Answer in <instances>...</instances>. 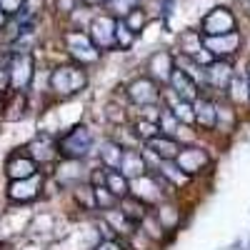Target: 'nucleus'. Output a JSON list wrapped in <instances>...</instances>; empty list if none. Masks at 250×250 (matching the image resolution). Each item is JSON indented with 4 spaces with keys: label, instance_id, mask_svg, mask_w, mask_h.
Returning <instances> with one entry per match:
<instances>
[{
    "label": "nucleus",
    "instance_id": "f257e3e1",
    "mask_svg": "<svg viewBox=\"0 0 250 250\" xmlns=\"http://www.w3.org/2000/svg\"><path fill=\"white\" fill-rule=\"evenodd\" d=\"M58 155H62L65 160H80L85 158L88 150L93 148V133L85 128V125H78V128L68 130L60 138V143L55 145Z\"/></svg>",
    "mask_w": 250,
    "mask_h": 250
},
{
    "label": "nucleus",
    "instance_id": "f03ea898",
    "mask_svg": "<svg viewBox=\"0 0 250 250\" xmlns=\"http://www.w3.org/2000/svg\"><path fill=\"white\" fill-rule=\"evenodd\" d=\"M85 83H88L85 73H83V68H75V65L55 68L53 75H50V85L60 95H75L78 90L85 88Z\"/></svg>",
    "mask_w": 250,
    "mask_h": 250
},
{
    "label": "nucleus",
    "instance_id": "7ed1b4c3",
    "mask_svg": "<svg viewBox=\"0 0 250 250\" xmlns=\"http://www.w3.org/2000/svg\"><path fill=\"white\" fill-rule=\"evenodd\" d=\"M88 38L90 43L103 53V50H110L115 45V18L113 15H98L90 20V28H88Z\"/></svg>",
    "mask_w": 250,
    "mask_h": 250
},
{
    "label": "nucleus",
    "instance_id": "20e7f679",
    "mask_svg": "<svg viewBox=\"0 0 250 250\" xmlns=\"http://www.w3.org/2000/svg\"><path fill=\"white\" fill-rule=\"evenodd\" d=\"M65 45H68L70 55L80 62V65H90V62H98V58H100V50L90 43V38L85 33H78V30L68 33Z\"/></svg>",
    "mask_w": 250,
    "mask_h": 250
},
{
    "label": "nucleus",
    "instance_id": "39448f33",
    "mask_svg": "<svg viewBox=\"0 0 250 250\" xmlns=\"http://www.w3.org/2000/svg\"><path fill=\"white\" fill-rule=\"evenodd\" d=\"M235 30V15L228 8H213L203 18V35H223Z\"/></svg>",
    "mask_w": 250,
    "mask_h": 250
},
{
    "label": "nucleus",
    "instance_id": "423d86ee",
    "mask_svg": "<svg viewBox=\"0 0 250 250\" xmlns=\"http://www.w3.org/2000/svg\"><path fill=\"white\" fill-rule=\"evenodd\" d=\"M8 75H10L13 90H25L30 85V80H33V58H30V53H15Z\"/></svg>",
    "mask_w": 250,
    "mask_h": 250
},
{
    "label": "nucleus",
    "instance_id": "0eeeda50",
    "mask_svg": "<svg viewBox=\"0 0 250 250\" xmlns=\"http://www.w3.org/2000/svg\"><path fill=\"white\" fill-rule=\"evenodd\" d=\"M203 45L205 50L210 53L213 58H225L238 50L240 45V35L233 30V33H223V35H205L203 38Z\"/></svg>",
    "mask_w": 250,
    "mask_h": 250
},
{
    "label": "nucleus",
    "instance_id": "6e6552de",
    "mask_svg": "<svg viewBox=\"0 0 250 250\" xmlns=\"http://www.w3.org/2000/svg\"><path fill=\"white\" fill-rule=\"evenodd\" d=\"M230 78H233V68H230V62L223 60V58L220 60L213 58L208 65H203V80L210 83V85L218 88V90H225L228 83H230Z\"/></svg>",
    "mask_w": 250,
    "mask_h": 250
},
{
    "label": "nucleus",
    "instance_id": "1a4fd4ad",
    "mask_svg": "<svg viewBox=\"0 0 250 250\" xmlns=\"http://www.w3.org/2000/svg\"><path fill=\"white\" fill-rule=\"evenodd\" d=\"M168 83H170V90H173L180 100L193 103V100L198 98V83L188 75V73H183L180 68H175V65H173V73H170Z\"/></svg>",
    "mask_w": 250,
    "mask_h": 250
},
{
    "label": "nucleus",
    "instance_id": "9d476101",
    "mask_svg": "<svg viewBox=\"0 0 250 250\" xmlns=\"http://www.w3.org/2000/svg\"><path fill=\"white\" fill-rule=\"evenodd\" d=\"M145 145H148V150H150L155 158H160V160H175V155H178V150H180L178 140H175L173 135H163V133L148 138V140H145Z\"/></svg>",
    "mask_w": 250,
    "mask_h": 250
},
{
    "label": "nucleus",
    "instance_id": "9b49d317",
    "mask_svg": "<svg viewBox=\"0 0 250 250\" xmlns=\"http://www.w3.org/2000/svg\"><path fill=\"white\" fill-rule=\"evenodd\" d=\"M175 163H178L180 170H185L188 175H193V173H198L200 168L208 165V155L200 148H180L178 155H175Z\"/></svg>",
    "mask_w": 250,
    "mask_h": 250
},
{
    "label": "nucleus",
    "instance_id": "f8f14e48",
    "mask_svg": "<svg viewBox=\"0 0 250 250\" xmlns=\"http://www.w3.org/2000/svg\"><path fill=\"white\" fill-rule=\"evenodd\" d=\"M5 170H8V178L10 180H23V178H30L38 173V163L30 158V155H10L8 163H5Z\"/></svg>",
    "mask_w": 250,
    "mask_h": 250
},
{
    "label": "nucleus",
    "instance_id": "ddd939ff",
    "mask_svg": "<svg viewBox=\"0 0 250 250\" xmlns=\"http://www.w3.org/2000/svg\"><path fill=\"white\" fill-rule=\"evenodd\" d=\"M40 175L35 173V175H30V178H23V180H13L10 183V198L13 200H20V203H28V200H33L35 195H38V190H40Z\"/></svg>",
    "mask_w": 250,
    "mask_h": 250
},
{
    "label": "nucleus",
    "instance_id": "4468645a",
    "mask_svg": "<svg viewBox=\"0 0 250 250\" xmlns=\"http://www.w3.org/2000/svg\"><path fill=\"white\" fill-rule=\"evenodd\" d=\"M128 95H130L133 103H138V105H150V103H158V98H160V93L155 90V85L148 78L135 80L133 85L128 88Z\"/></svg>",
    "mask_w": 250,
    "mask_h": 250
},
{
    "label": "nucleus",
    "instance_id": "2eb2a0df",
    "mask_svg": "<svg viewBox=\"0 0 250 250\" xmlns=\"http://www.w3.org/2000/svg\"><path fill=\"white\" fill-rule=\"evenodd\" d=\"M115 170H120L125 178H140V175H145V160L133 148H123V158Z\"/></svg>",
    "mask_w": 250,
    "mask_h": 250
},
{
    "label": "nucleus",
    "instance_id": "dca6fc26",
    "mask_svg": "<svg viewBox=\"0 0 250 250\" xmlns=\"http://www.w3.org/2000/svg\"><path fill=\"white\" fill-rule=\"evenodd\" d=\"M193 118L195 123H200L203 128H215L218 123V110L208 98H195L193 100Z\"/></svg>",
    "mask_w": 250,
    "mask_h": 250
},
{
    "label": "nucleus",
    "instance_id": "f3484780",
    "mask_svg": "<svg viewBox=\"0 0 250 250\" xmlns=\"http://www.w3.org/2000/svg\"><path fill=\"white\" fill-rule=\"evenodd\" d=\"M120 213L128 218L130 223H140L148 218V213H145V203L135 195H123L120 198Z\"/></svg>",
    "mask_w": 250,
    "mask_h": 250
},
{
    "label": "nucleus",
    "instance_id": "a211bd4d",
    "mask_svg": "<svg viewBox=\"0 0 250 250\" xmlns=\"http://www.w3.org/2000/svg\"><path fill=\"white\" fill-rule=\"evenodd\" d=\"M28 150H30V158L38 163H48V160H53L55 155H58V148L48 140V138H38V140H33L30 145H28Z\"/></svg>",
    "mask_w": 250,
    "mask_h": 250
},
{
    "label": "nucleus",
    "instance_id": "6ab92c4d",
    "mask_svg": "<svg viewBox=\"0 0 250 250\" xmlns=\"http://www.w3.org/2000/svg\"><path fill=\"white\" fill-rule=\"evenodd\" d=\"M150 73H153V78L168 83V78H170V73H173V55H168V53L153 55V60H150Z\"/></svg>",
    "mask_w": 250,
    "mask_h": 250
},
{
    "label": "nucleus",
    "instance_id": "aec40b11",
    "mask_svg": "<svg viewBox=\"0 0 250 250\" xmlns=\"http://www.w3.org/2000/svg\"><path fill=\"white\" fill-rule=\"evenodd\" d=\"M160 178L170 180L173 185H185L190 175H188L185 170H180L175 160H160Z\"/></svg>",
    "mask_w": 250,
    "mask_h": 250
},
{
    "label": "nucleus",
    "instance_id": "412c9836",
    "mask_svg": "<svg viewBox=\"0 0 250 250\" xmlns=\"http://www.w3.org/2000/svg\"><path fill=\"white\" fill-rule=\"evenodd\" d=\"M105 188H108V190H110L115 198L128 195V190H130L128 178H125L120 170H110V168H108V173H105Z\"/></svg>",
    "mask_w": 250,
    "mask_h": 250
},
{
    "label": "nucleus",
    "instance_id": "4be33fe9",
    "mask_svg": "<svg viewBox=\"0 0 250 250\" xmlns=\"http://www.w3.org/2000/svg\"><path fill=\"white\" fill-rule=\"evenodd\" d=\"M123 158V145L120 143H105L100 148V163H103V168H110L115 170L118 168V163Z\"/></svg>",
    "mask_w": 250,
    "mask_h": 250
},
{
    "label": "nucleus",
    "instance_id": "5701e85b",
    "mask_svg": "<svg viewBox=\"0 0 250 250\" xmlns=\"http://www.w3.org/2000/svg\"><path fill=\"white\" fill-rule=\"evenodd\" d=\"M133 43H135V33L125 25L123 18H115V45L120 50H128Z\"/></svg>",
    "mask_w": 250,
    "mask_h": 250
},
{
    "label": "nucleus",
    "instance_id": "b1692460",
    "mask_svg": "<svg viewBox=\"0 0 250 250\" xmlns=\"http://www.w3.org/2000/svg\"><path fill=\"white\" fill-rule=\"evenodd\" d=\"M123 20H125V25H128V28L138 35V30H143L145 23H148V15H145V10H143L140 5H135L133 10H128V13L123 15Z\"/></svg>",
    "mask_w": 250,
    "mask_h": 250
},
{
    "label": "nucleus",
    "instance_id": "393cba45",
    "mask_svg": "<svg viewBox=\"0 0 250 250\" xmlns=\"http://www.w3.org/2000/svg\"><path fill=\"white\" fill-rule=\"evenodd\" d=\"M103 220L113 228V233H130V228L135 225V223H130L128 218H125L123 213H113L110 208L105 210V218H103Z\"/></svg>",
    "mask_w": 250,
    "mask_h": 250
},
{
    "label": "nucleus",
    "instance_id": "a878e982",
    "mask_svg": "<svg viewBox=\"0 0 250 250\" xmlns=\"http://www.w3.org/2000/svg\"><path fill=\"white\" fill-rule=\"evenodd\" d=\"M93 203L100 208V210H108V208H113L118 203V198L108 190L105 185H93Z\"/></svg>",
    "mask_w": 250,
    "mask_h": 250
},
{
    "label": "nucleus",
    "instance_id": "bb28decb",
    "mask_svg": "<svg viewBox=\"0 0 250 250\" xmlns=\"http://www.w3.org/2000/svg\"><path fill=\"white\" fill-rule=\"evenodd\" d=\"M228 88H230V98L235 103H245L250 98V85H248V80L245 78H230V83H228Z\"/></svg>",
    "mask_w": 250,
    "mask_h": 250
},
{
    "label": "nucleus",
    "instance_id": "cd10ccee",
    "mask_svg": "<svg viewBox=\"0 0 250 250\" xmlns=\"http://www.w3.org/2000/svg\"><path fill=\"white\" fill-rule=\"evenodd\" d=\"M5 120H18V118H23L25 115V95L23 90H15L13 93V103H8V108H5Z\"/></svg>",
    "mask_w": 250,
    "mask_h": 250
},
{
    "label": "nucleus",
    "instance_id": "c85d7f7f",
    "mask_svg": "<svg viewBox=\"0 0 250 250\" xmlns=\"http://www.w3.org/2000/svg\"><path fill=\"white\" fill-rule=\"evenodd\" d=\"M158 133H160V128H158V123H153V120L140 118L138 125H135V135H138L140 140H148V138H153V135H158Z\"/></svg>",
    "mask_w": 250,
    "mask_h": 250
},
{
    "label": "nucleus",
    "instance_id": "c756f323",
    "mask_svg": "<svg viewBox=\"0 0 250 250\" xmlns=\"http://www.w3.org/2000/svg\"><path fill=\"white\" fill-rule=\"evenodd\" d=\"M0 10L5 15H20L25 10V0H0Z\"/></svg>",
    "mask_w": 250,
    "mask_h": 250
},
{
    "label": "nucleus",
    "instance_id": "7c9ffc66",
    "mask_svg": "<svg viewBox=\"0 0 250 250\" xmlns=\"http://www.w3.org/2000/svg\"><path fill=\"white\" fill-rule=\"evenodd\" d=\"M110 3V8H113V13H118V18H123L128 10H133L140 0H108Z\"/></svg>",
    "mask_w": 250,
    "mask_h": 250
},
{
    "label": "nucleus",
    "instance_id": "2f4dec72",
    "mask_svg": "<svg viewBox=\"0 0 250 250\" xmlns=\"http://www.w3.org/2000/svg\"><path fill=\"white\" fill-rule=\"evenodd\" d=\"M95 250H123V245L115 243L113 238H105V240H100V245H98Z\"/></svg>",
    "mask_w": 250,
    "mask_h": 250
},
{
    "label": "nucleus",
    "instance_id": "473e14b6",
    "mask_svg": "<svg viewBox=\"0 0 250 250\" xmlns=\"http://www.w3.org/2000/svg\"><path fill=\"white\" fill-rule=\"evenodd\" d=\"M105 173H108V168L93 170V173H90V183H93V185H105Z\"/></svg>",
    "mask_w": 250,
    "mask_h": 250
},
{
    "label": "nucleus",
    "instance_id": "72a5a7b5",
    "mask_svg": "<svg viewBox=\"0 0 250 250\" xmlns=\"http://www.w3.org/2000/svg\"><path fill=\"white\" fill-rule=\"evenodd\" d=\"M5 23H8V15H5L3 10H0V30H3V28H5Z\"/></svg>",
    "mask_w": 250,
    "mask_h": 250
},
{
    "label": "nucleus",
    "instance_id": "f704fd0d",
    "mask_svg": "<svg viewBox=\"0 0 250 250\" xmlns=\"http://www.w3.org/2000/svg\"><path fill=\"white\" fill-rule=\"evenodd\" d=\"M83 3H90V5H100V3H108V0H83Z\"/></svg>",
    "mask_w": 250,
    "mask_h": 250
},
{
    "label": "nucleus",
    "instance_id": "c9c22d12",
    "mask_svg": "<svg viewBox=\"0 0 250 250\" xmlns=\"http://www.w3.org/2000/svg\"><path fill=\"white\" fill-rule=\"evenodd\" d=\"M248 85H250V80H248Z\"/></svg>",
    "mask_w": 250,
    "mask_h": 250
}]
</instances>
